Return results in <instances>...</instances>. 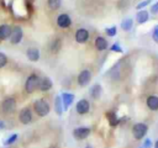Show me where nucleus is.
<instances>
[{
    "mask_svg": "<svg viewBox=\"0 0 158 148\" xmlns=\"http://www.w3.org/2000/svg\"><path fill=\"white\" fill-rule=\"evenodd\" d=\"M33 110H35V112H36L37 116L44 117V116H47V115L49 113L51 107H49L48 102H47L44 99H37V100L33 102Z\"/></svg>",
    "mask_w": 158,
    "mask_h": 148,
    "instance_id": "1",
    "label": "nucleus"
},
{
    "mask_svg": "<svg viewBox=\"0 0 158 148\" xmlns=\"http://www.w3.org/2000/svg\"><path fill=\"white\" fill-rule=\"evenodd\" d=\"M38 83H40V76L35 73L30 74L25 81V90L27 94H32L38 89Z\"/></svg>",
    "mask_w": 158,
    "mask_h": 148,
    "instance_id": "2",
    "label": "nucleus"
},
{
    "mask_svg": "<svg viewBox=\"0 0 158 148\" xmlns=\"http://www.w3.org/2000/svg\"><path fill=\"white\" fill-rule=\"evenodd\" d=\"M16 106H17L16 99L12 96H7L1 101V110L4 113H12L16 110Z\"/></svg>",
    "mask_w": 158,
    "mask_h": 148,
    "instance_id": "3",
    "label": "nucleus"
},
{
    "mask_svg": "<svg viewBox=\"0 0 158 148\" xmlns=\"http://www.w3.org/2000/svg\"><path fill=\"white\" fill-rule=\"evenodd\" d=\"M22 38H23V31H22V28L20 26H17V25L14 26V27H11V35L9 37L11 44H19L22 41Z\"/></svg>",
    "mask_w": 158,
    "mask_h": 148,
    "instance_id": "4",
    "label": "nucleus"
},
{
    "mask_svg": "<svg viewBox=\"0 0 158 148\" xmlns=\"http://www.w3.org/2000/svg\"><path fill=\"white\" fill-rule=\"evenodd\" d=\"M33 120V116H32V111L30 107H23L20 110L19 112V121L22 123V125H30Z\"/></svg>",
    "mask_w": 158,
    "mask_h": 148,
    "instance_id": "5",
    "label": "nucleus"
},
{
    "mask_svg": "<svg viewBox=\"0 0 158 148\" xmlns=\"http://www.w3.org/2000/svg\"><path fill=\"white\" fill-rule=\"evenodd\" d=\"M147 130H148L147 125L138 122V123H135L133 125V127H132V134H133V137L136 139H141V138H143L146 136Z\"/></svg>",
    "mask_w": 158,
    "mask_h": 148,
    "instance_id": "6",
    "label": "nucleus"
},
{
    "mask_svg": "<svg viewBox=\"0 0 158 148\" xmlns=\"http://www.w3.org/2000/svg\"><path fill=\"white\" fill-rule=\"evenodd\" d=\"M57 25L60 28H68L72 25V18L68 14H60L57 17Z\"/></svg>",
    "mask_w": 158,
    "mask_h": 148,
    "instance_id": "7",
    "label": "nucleus"
},
{
    "mask_svg": "<svg viewBox=\"0 0 158 148\" xmlns=\"http://www.w3.org/2000/svg\"><path fill=\"white\" fill-rule=\"evenodd\" d=\"M75 110H77V112H78L79 115H85V113H88L89 110H90V104H89V101L85 100V99L79 100V101L77 102V105H75Z\"/></svg>",
    "mask_w": 158,
    "mask_h": 148,
    "instance_id": "8",
    "label": "nucleus"
},
{
    "mask_svg": "<svg viewBox=\"0 0 158 148\" xmlns=\"http://www.w3.org/2000/svg\"><path fill=\"white\" fill-rule=\"evenodd\" d=\"M90 79H91V73H90L88 69H84V70H81V72L79 73V75H78V84H79L80 86H85V85L89 84Z\"/></svg>",
    "mask_w": 158,
    "mask_h": 148,
    "instance_id": "9",
    "label": "nucleus"
},
{
    "mask_svg": "<svg viewBox=\"0 0 158 148\" xmlns=\"http://www.w3.org/2000/svg\"><path fill=\"white\" fill-rule=\"evenodd\" d=\"M90 134V128L89 127H78L73 131V136L77 139H85Z\"/></svg>",
    "mask_w": 158,
    "mask_h": 148,
    "instance_id": "10",
    "label": "nucleus"
},
{
    "mask_svg": "<svg viewBox=\"0 0 158 148\" xmlns=\"http://www.w3.org/2000/svg\"><path fill=\"white\" fill-rule=\"evenodd\" d=\"M52 86H53V83H52V80L48 78V76H44V78H40V83H38V89L41 90V91H48V90H51L52 89Z\"/></svg>",
    "mask_w": 158,
    "mask_h": 148,
    "instance_id": "11",
    "label": "nucleus"
},
{
    "mask_svg": "<svg viewBox=\"0 0 158 148\" xmlns=\"http://www.w3.org/2000/svg\"><path fill=\"white\" fill-rule=\"evenodd\" d=\"M60 99H62V104H63V111L68 110V107L73 104L74 101V95L70 94V92H63L60 95Z\"/></svg>",
    "mask_w": 158,
    "mask_h": 148,
    "instance_id": "12",
    "label": "nucleus"
},
{
    "mask_svg": "<svg viewBox=\"0 0 158 148\" xmlns=\"http://www.w3.org/2000/svg\"><path fill=\"white\" fill-rule=\"evenodd\" d=\"M11 35V26L7 23H2L0 25V42H4L6 39H9Z\"/></svg>",
    "mask_w": 158,
    "mask_h": 148,
    "instance_id": "13",
    "label": "nucleus"
},
{
    "mask_svg": "<svg viewBox=\"0 0 158 148\" xmlns=\"http://www.w3.org/2000/svg\"><path fill=\"white\" fill-rule=\"evenodd\" d=\"M89 38V32L85 28H79L75 32V41L78 43H85Z\"/></svg>",
    "mask_w": 158,
    "mask_h": 148,
    "instance_id": "14",
    "label": "nucleus"
},
{
    "mask_svg": "<svg viewBox=\"0 0 158 148\" xmlns=\"http://www.w3.org/2000/svg\"><path fill=\"white\" fill-rule=\"evenodd\" d=\"M26 57L31 62H37L40 59V51L36 47H30L26 51Z\"/></svg>",
    "mask_w": 158,
    "mask_h": 148,
    "instance_id": "15",
    "label": "nucleus"
},
{
    "mask_svg": "<svg viewBox=\"0 0 158 148\" xmlns=\"http://www.w3.org/2000/svg\"><path fill=\"white\" fill-rule=\"evenodd\" d=\"M146 102H147V106L149 110H152V111L158 110V96L157 95H149L147 97Z\"/></svg>",
    "mask_w": 158,
    "mask_h": 148,
    "instance_id": "16",
    "label": "nucleus"
},
{
    "mask_svg": "<svg viewBox=\"0 0 158 148\" xmlns=\"http://www.w3.org/2000/svg\"><path fill=\"white\" fill-rule=\"evenodd\" d=\"M101 92H102V89H101V85L100 84H95L90 89V96L93 99H95V100H98L101 96Z\"/></svg>",
    "mask_w": 158,
    "mask_h": 148,
    "instance_id": "17",
    "label": "nucleus"
},
{
    "mask_svg": "<svg viewBox=\"0 0 158 148\" xmlns=\"http://www.w3.org/2000/svg\"><path fill=\"white\" fill-rule=\"evenodd\" d=\"M136 20H137L138 23H144V22H147V21L149 20V14H148V11H146V10L138 11L137 15H136Z\"/></svg>",
    "mask_w": 158,
    "mask_h": 148,
    "instance_id": "18",
    "label": "nucleus"
},
{
    "mask_svg": "<svg viewBox=\"0 0 158 148\" xmlns=\"http://www.w3.org/2000/svg\"><path fill=\"white\" fill-rule=\"evenodd\" d=\"M95 47H96L98 51H104V49L107 48V41L104 37L99 36V37L95 38Z\"/></svg>",
    "mask_w": 158,
    "mask_h": 148,
    "instance_id": "19",
    "label": "nucleus"
},
{
    "mask_svg": "<svg viewBox=\"0 0 158 148\" xmlns=\"http://www.w3.org/2000/svg\"><path fill=\"white\" fill-rule=\"evenodd\" d=\"M54 110H56V113L59 116L63 113V104H62V99L59 95H57L54 99Z\"/></svg>",
    "mask_w": 158,
    "mask_h": 148,
    "instance_id": "20",
    "label": "nucleus"
},
{
    "mask_svg": "<svg viewBox=\"0 0 158 148\" xmlns=\"http://www.w3.org/2000/svg\"><path fill=\"white\" fill-rule=\"evenodd\" d=\"M106 117H107L109 123H110L111 126H116V125H118V122H120V118H117L116 113H115V112H112V111L107 112V113H106Z\"/></svg>",
    "mask_w": 158,
    "mask_h": 148,
    "instance_id": "21",
    "label": "nucleus"
},
{
    "mask_svg": "<svg viewBox=\"0 0 158 148\" xmlns=\"http://www.w3.org/2000/svg\"><path fill=\"white\" fill-rule=\"evenodd\" d=\"M132 26H133V20L131 17H127V18L122 20V22H121V28L123 31H130L132 28Z\"/></svg>",
    "mask_w": 158,
    "mask_h": 148,
    "instance_id": "22",
    "label": "nucleus"
},
{
    "mask_svg": "<svg viewBox=\"0 0 158 148\" xmlns=\"http://www.w3.org/2000/svg\"><path fill=\"white\" fill-rule=\"evenodd\" d=\"M47 5L51 10H58L62 5V0H47Z\"/></svg>",
    "mask_w": 158,
    "mask_h": 148,
    "instance_id": "23",
    "label": "nucleus"
},
{
    "mask_svg": "<svg viewBox=\"0 0 158 148\" xmlns=\"http://www.w3.org/2000/svg\"><path fill=\"white\" fill-rule=\"evenodd\" d=\"M17 138H19V134L17 133H12V134H10L6 139H4V146H11V144H14L16 141H17Z\"/></svg>",
    "mask_w": 158,
    "mask_h": 148,
    "instance_id": "24",
    "label": "nucleus"
},
{
    "mask_svg": "<svg viewBox=\"0 0 158 148\" xmlns=\"http://www.w3.org/2000/svg\"><path fill=\"white\" fill-rule=\"evenodd\" d=\"M60 46H62L60 39H59V38H56V39L52 41V43H51V51H52L53 53H57V52L60 49Z\"/></svg>",
    "mask_w": 158,
    "mask_h": 148,
    "instance_id": "25",
    "label": "nucleus"
},
{
    "mask_svg": "<svg viewBox=\"0 0 158 148\" xmlns=\"http://www.w3.org/2000/svg\"><path fill=\"white\" fill-rule=\"evenodd\" d=\"M6 64H7V57H6V54H5V53L0 52V69H1V68H4Z\"/></svg>",
    "mask_w": 158,
    "mask_h": 148,
    "instance_id": "26",
    "label": "nucleus"
},
{
    "mask_svg": "<svg viewBox=\"0 0 158 148\" xmlns=\"http://www.w3.org/2000/svg\"><path fill=\"white\" fill-rule=\"evenodd\" d=\"M151 2H152V0H143V1H141V2L136 6V9H137V10H142L143 7H146L147 5H149Z\"/></svg>",
    "mask_w": 158,
    "mask_h": 148,
    "instance_id": "27",
    "label": "nucleus"
},
{
    "mask_svg": "<svg viewBox=\"0 0 158 148\" xmlns=\"http://www.w3.org/2000/svg\"><path fill=\"white\" fill-rule=\"evenodd\" d=\"M116 27L115 26H112V27H109V28H106V35L109 36V37H114L115 35H116Z\"/></svg>",
    "mask_w": 158,
    "mask_h": 148,
    "instance_id": "28",
    "label": "nucleus"
},
{
    "mask_svg": "<svg viewBox=\"0 0 158 148\" xmlns=\"http://www.w3.org/2000/svg\"><path fill=\"white\" fill-rule=\"evenodd\" d=\"M112 52H117V53H122L123 51H122V48H121V46L118 44V43H114L112 46H111V48H110Z\"/></svg>",
    "mask_w": 158,
    "mask_h": 148,
    "instance_id": "29",
    "label": "nucleus"
},
{
    "mask_svg": "<svg viewBox=\"0 0 158 148\" xmlns=\"http://www.w3.org/2000/svg\"><path fill=\"white\" fill-rule=\"evenodd\" d=\"M152 38L156 43H158V25L153 28V32H152Z\"/></svg>",
    "mask_w": 158,
    "mask_h": 148,
    "instance_id": "30",
    "label": "nucleus"
},
{
    "mask_svg": "<svg viewBox=\"0 0 158 148\" xmlns=\"http://www.w3.org/2000/svg\"><path fill=\"white\" fill-rule=\"evenodd\" d=\"M151 12H152V14H158V1L154 2V4L151 6Z\"/></svg>",
    "mask_w": 158,
    "mask_h": 148,
    "instance_id": "31",
    "label": "nucleus"
},
{
    "mask_svg": "<svg viewBox=\"0 0 158 148\" xmlns=\"http://www.w3.org/2000/svg\"><path fill=\"white\" fill-rule=\"evenodd\" d=\"M151 147H152V141H151L149 138H147V139L144 141V143H143L142 148H151Z\"/></svg>",
    "mask_w": 158,
    "mask_h": 148,
    "instance_id": "32",
    "label": "nucleus"
},
{
    "mask_svg": "<svg viewBox=\"0 0 158 148\" xmlns=\"http://www.w3.org/2000/svg\"><path fill=\"white\" fill-rule=\"evenodd\" d=\"M5 128H6V123L0 120V130H5Z\"/></svg>",
    "mask_w": 158,
    "mask_h": 148,
    "instance_id": "33",
    "label": "nucleus"
},
{
    "mask_svg": "<svg viewBox=\"0 0 158 148\" xmlns=\"http://www.w3.org/2000/svg\"><path fill=\"white\" fill-rule=\"evenodd\" d=\"M154 148H158V141L154 143Z\"/></svg>",
    "mask_w": 158,
    "mask_h": 148,
    "instance_id": "34",
    "label": "nucleus"
},
{
    "mask_svg": "<svg viewBox=\"0 0 158 148\" xmlns=\"http://www.w3.org/2000/svg\"><path fill=\"white\" fill-rule=\"evenodd\" d=\"M86 148H91V147H90V146H88V147H86Z\"/></svg>",
    "mask_w": 158,
    "mask_h": 148,
    "instance_id": "35",
    "label": "nucleus"
},
{
    "mask_svg": "<svg viewBox=\"0 0 158 148\" xmlns=\"http://www.w3.org/2000/svg\"><path fill=\"white\" fill-rule=\"evenodd\" d=\"M141 148H142V147H141Z\"/></svg>",
    "mask_w": 158,
    "mask_h": 148,
    "instance_id": "36",
    "label": "nucleus"
}]
</instances>
